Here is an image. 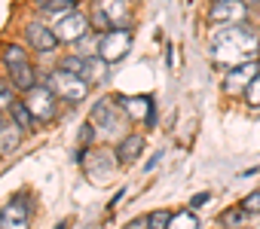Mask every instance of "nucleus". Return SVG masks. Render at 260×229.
<instances>
[{
    "mask_svg": "<svg viewBox=\"0 0 260 229\" xmlns=\"http://www.w3.org/2000/svg\"><path fill=\"white\" fill-rule=\"evenodd\" d=\"M92 138H95V129H92V123H86V126H83V138H80V141H83V144H89Z\"/></svg>",
    "mask_w": 260,
    "mask_h": 229,
    "instance_id": "a878e982",
    "label": "nucleus"
},
{
    "mask_svg": "<svg viewBox=\"0 0 260 229\" xmlns=\"http://www.w3.org/2000/svg\"><path fill=\"white\" fill-rule=\"evenodd\" d=\"M242 208H245L248 214H254V211H260V189H257V193H251V196H245V202H242Z\"/></svg>",
    "mask_w": 260,
    "mask_h": 229,
    "instance_id": "b1692460",
    "label": "nucleus"
},
{
    "mask_svg": "<svg viewBox=\"0 0 260 229\" xmlns=\"http://www.w3.org/2000/svg\"><path fill=\"white\" fill-rule=\"evenodd\" d=\"M37 4L52 13V16H61V13H74V0H37Z\"/></svg>",
    "mask_w": 260,
    "mask_h": 229,
    "instance_id": "aec40b11",
    "label": "nucleus"
},
{
    "mask_svg": "<svg viewBox=\"0 0 260 229\" xmlns=\"http://www.w3.org/2000/svg\"><path fill=\"white\" fill-rule=\"evenodd\" d=\"M55 92L49 89V86H34L31 92H28V98H25V107L31 110V117L34 120H43V123H49V120H55Z\"/></svg>",
    "mask_w": 260,
    "mask_h": 229,
    "instance_id": "1a4fd4ad",
    "label": "nucleus"
},
{
    "mask_svg": "<svg viewBox=\"0 0 260 229\" xmlns=\"http://www.w3.org/2000/svg\"><path fill=\"white\" fill-rule=\"evenodd\" d=\"M25 40H28L37 52H52V49L58 46V34L49 31L43 22H31V25L25 28Z\"/></svg>",
    "mask_w": 260,
    "mask_h": 229,
    "instance_id": "4468645a",
    "label": "nucleus"
},
{
    "mask_svg": "<svg viewBox=\"0 0 260 229\" xmlns=\"http://www.w3.org/2000/svg\"><path fill=\"white\" fill-rule=\"evenodd\" d=\"M116 104L125 110L128 120H144V123H153V98H138V95H116Z\"/></svg>",
    "mask_w": 260,
    "mask_h": 229,
    "instance_id": "ddd939ff",
    "label": "nucleus"
},
{
    "mask_svg": "<svg viewBox=\"0 0 260 229\" xmlns=\"http://www.w3.org/2000/svg\"><path fill=\"white\" fill-rule=\"evenodd\" d=\"M4 64L10 67V77H13L16 89H22V92H31L34 89V70H31V64L25 58V49L19 43L4 46Z\"/></svg>",
    "mask_w": 260,
    "mask_h": 229,
    "instance_id": "39448f33",
    "label": "nucleus"
},
{
    "mask_svg": "<svg viewBox=\"0 0 260 229\" xmlns=\"http://www.w3.org/2000/svg\"><path fill=\"white\" fill-rule=\"evenodd\" d=\"M4 107H13V89L7 83H0V110Z\"/></svg>",
    "mask_w": 260,
    "mask_h": 229,
    "instance_id": "393cba45",
    "label": "nucleus"
},
{
    "mask_svg": "<svg viewBox=\"0 0 260 229\" xmlns=\"http://www.w3.org/2000/svg\"><path fill=\"white\" fill-rule=\"evenodd\" d=\"M245 16H248V7L242 0H211L208 7L211 25H242Z\"/></svg>",
    "mask_w": 260,
    "mask_h": 229,
    "instance_id": "9d476101",
    "label": "nucleus"
},
{
    "mask_svg": "<svg viewBox=\"0 0 260 229\" xmlns=\"http://www.w3.org/2000/svg\"><path fill=\"white\" fill-rule=\"evenodd\" d=\"M205 202H208V193H199V196L190 199V208H199V205H205Z\"/></svg>",
    "mask_w": 260,
    "mask_h": 229,
    "instance_id": "bb28decb",
    "label": "nucleus"
},
{
    "mask_svg": "<svg viewBox=\"0 0 260 229\" xmlns=\"http://www.w3.org/2000/svg\"><path fill=\"white\" fill-rule=\"evenodd\" d=\"M125 229H147V217H138V220H132Z\"/></svg>",
    "mask_w": 260,
    "mask_h": 229,
    "instance_id": "cd10ccee",
    "label": "nucleus"
},
{
    "mask_svg": "<svg viewBox=\"0 0 260 229\" xmlns=\"http://www.w3.org/2000/svg\"><path fill=\"white\" fill-rule=\"evenodd\" d=\"M257 67H260V61H248V64L233 67V70L226 73V80H223V92H226V95H245V89H248L251 80L257 77Z\"/></svg>",
    "mask_w": 260,
    "mask_h": 229,
    "instance_id": "f8f14e48",
    "label": "nucleus"
},
{
    "mask_svg": "<svg viewBox=\"0 0 260 229\" xmlns=\"http://www.w3.org/2000/svg\"><path fill=\"white\" fill-rule=\"evenodd\" d=\"M10 110H13V120L22 126V132H31V129H34V117H31V110L25 107V101H22V104H13Z\"/></svg>",
    "mask_w": 260,
    "mask_h": 229,
    "instance_id": "6ab92c4d",
    "label": "nucleus"
},
{
    "mask_svg": "<svg viewBox=\"0 0 260 229\" xmlns=\"http://www.w3.org/2000/svg\"><path fill=\"white\" fill-rule=\"evenodd\" d=\"M257 61H260V58H257Z\"/></svg>",
    "mask_w": 260,
    "mask_h": 229,
    "instance_id": "7c9ffc66",
    "label": "nucleus"
},
{
    "mask_svg": "<svg viewBox=\"0 0 260 229\" xmlns=\"http://www.w3.org/2000/svg\"><path fill=\"white\" fill-rule=\"evenodd\" d=\"M74 4H77V0H74Z\"/></svg>",
    "mask_w": 260,
    "mask_h": 229,
    "instance_id": "c756f323",
    "label": "nucleus"
},
{
    "mask_svg": "<svg viewBox=\"0 0 260 229\" xmlns=\"http://www.w3.org/2000/svg\"><path fill=\"white\" fill-rule=\"evenodd\" d=\"M132 49V31L128 28H113V31H104L101 34V46H98V55L113 64V61H122Z\"/></svg>",
    "mask_w": 260,
    "mask_h": 229,
    "instance_id": "6e6552de",
    "label": "nucleus"
},
{
    "mask_svg": "<svg viewBox=\"0 0 260 229\" xmlns=\"http://www.w3.org/2000/svg\"><path fill=\"white\" fill-rule=\"evenodd\" d=\"M61 67L95 86V83H104V80H107V67H110V64H107L101 55H71V58H64Z\"/></svg>",
    "mask_w": 260,
    "mask_h": 229,
    "instance_id": "0eeeda50",
    "label": "nucleus"
},
{
    "mask_svg": "<svg viewBox=\"0 0 260 229\" xmlns=\"http://www.w3.org/2000/svg\"><path fill=\"white\" fill-rule=\"evenodd\" d=\"M260 58V37L248 25H226L211 40V61L217 67H239Z\"/></svg>",
    "mask_w": 260,
    "mask_h": 229,
    "instance_id": "f257e3e1",
    "label": "nucleus"
},
{
    "mask_svg": "<svg viewBox=\"0 0 260 229\" xmlns=\"http://www.w3.org/2000/svg\"><path fill=\"white\" fill-rule=\"evenodd\" d=\"M86 28H89V19H86V16L68 13V16L58 22L55 34H58V40H64V43H77L80 37H86Z\"/></svg>",
    "mask_w": 260,
    "mask_h": 229,
    "instance_id": "2eb2a0df",
    "label": "nucleus"
},
{
    "mask_svg": "<svg viewBox=\"0 0 260 229\" xmlns=\"http://www.w3.org/2000/svg\"><path fill=\"white\" fill-rule=\"evenodd\" d=\"M49 89L55 92V98H61V101H68V104H80V101L89 95V83L80 80L77 73L64 70V67H58V70L49 73Z\"/></svg>",
    "mask_w": 260,
    "mask_h": 229,
    "instance_id": "20e7f679",
    "label": "nucleus"
},
{
    "mask_svg": "<svg viewBox=\"0 0 260 229\" xmlns=\"http://www.w3.org/2000/svg\"><path fill=\"white\" fill-rule=\"evenodd\" d=\"M245 214H248L245 208H230V211H223V214H220V223H223V226L239 229V226L245 223Z\"/></svg>",
    "mask_w": 260,
    "mask_h": 229,
    "instance_id": "412c9836",
    "label": "nucleus"
},
{
    "mask_svg": "<svg viewBox=\"0 0 260 229\" xmlns=\"http://www.w3.org/2000/svg\"><path fill=\"white\" fill-rule=\"evenodd\" d=\"M169 229H199V220L190 208H181L169 217Z\"/></svg>",
    "mask_w": 260,
    "mask_h": 229,
    "instance_id": "a211bd4d",
    "label": "nucleus"
},
{
    "mask_svg": "<svg viewBox=\"0 0 260 229\" xmlns=\"http://www.w3.org/2000/svg\"><path fill=\"white\" fill-rule=\"evenodd\" d=\"M80 159H83L86 177L95 180L98 186H104V183L113 180V171H116V153H110V150H89V153H83Z\"/></svg>",
    "mask_w": 260,
    "mask_h": 229,
    "instance_id": "423d86ee",
    "label": "nucleus"
},
{
    "mask_svg": "<svg viewBox=\"0 0 260 229\" xmlns=\"http://www.w3.org/2000/svg\"><path fill=\"white\" fill-rule=\"evenodd\" d=\"M0 229H31V205L25 196H16L0 211Z\"/></svg>",
    "mask_w": 260,
    "mask_h": 229,
    "instance_id": "9b49d317",
    "label": "nucleus"
},
{
    "mask_svg": "<svg viewBox=\"0 0 260 229\" xmlns=\"http://www.w3.org/2000/svg\"><path fill=\"white\" fill-rule=\"evenodd\" d=\"M0 126H4V120H0Z\"/></svg>",
    "mask_w": 260,
    "mask_h": 229,
    "instance_id": "c85d7f7f",
    "label": "nucleus"
},
{
    "mask_svg": "<svg viewBox=\"0 0 260 229\" xmlns=\"http://www.w3.org/2000/svg\"><path fill=\"white\" fill-rule=\"evenodd\" d=\"M245 101H248V107H260V73L251 80V86L245 89Z\"/></svg>",
    "mask_w": 260,
    "mask_h": 229,
    "instance_id": "4be33fe9",
    "label": "nucleus"
},
{
    "mask_svg": "<svg viewBox=\"0 0 260 229\" xmlns=\"http://www.w3.org/2000/svg\"><path fill=\"white\" fill-rule=\"evenodd\" d=\"M141 150H144V138L141 135H125L119 141V147H116V156H119V162H135L141 156Z\"/></svg>",
    "mask_w": 260,
    "mask_h": 229,
    "instance_id": "dca6fc26",
    "label": "nucleus"
},
{
    "mask_svg": "<svg viewBox=\"0 0 260 229\" xmlns=\"http://www.w3.org/2000/svg\"><path fill=\"white\" fill-rule=\"evenodd\" d=\"M19 138H22V126L16 120L4 123V126H0V153H13L19 147Z\"/></svg>",
    "mask_w": 260,
    "mask_h": 229,
    "instance_id": "f3484780",
    "label": "nucleus"
},
{
    "mask_svg": "<svg viewBox=\"0 0 260 229\" xmlns=\"http://www.w3.org/2000/svg\"><path fill=\"white\" fill-rule=\"evenodd\" d=\"M132 22L125 0H95L92 7V25L98 31H113V28H125Z\"/></svg>",
    "mask_w": 260,
    "mask_h": 229,
    "instance_id": "7ed1b4c3",
    "label": "nucleus"
},
{
    "mask_svg": "<svg viewBox=\"0 0 260 229\" xmlns=\"http://www.w3.org/2000/svg\"><path fill=\"white\" fill-rule=\"evenodd\" d=\"M169 217L172 214H166V211H153L147 217V229H169Z\"/></svg>",
    "mask_w": 260,
    "mask_h": 229,
    "instance_id": "5701e85b",
    "label": "nucleus"
},
{
    "mask_svg": "<svg viewBox=\"0 0 260 229\" xmlns=\"http://www.w3.org/2000/svg\"><path fill=\"white\" fill-rule=\"evenodd\" d=\"M89 123L101 135H116V132L125 129L128 117H125V110L116 104V98H98L95 107H92V113H89Z\"/></svg>",
    "mask_w": 260,
    "mask_h": 229,
    "instance_id": "f03ea898",
    "label": "nucleus"
}]
</instances>
